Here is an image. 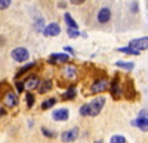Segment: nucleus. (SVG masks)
I'll return each instance as SVG.
<instances>
[{"mask_svg":"<svg viewBox=\"0 0 148 143\" xmlns=\"http://www.w3.org/2000/svg\"><path fill=\"white\" fill-rule=\"evenodd\" d=\"M88 104H89V116H98L101 113V110L104 109L105 99L104 97H96Z\"/></svg>","mask_w":148,"mask_h":143,"instance_id":"nucleus-1","label":"nucleus"},{"mask_svg":"<svg viewBox=\"0 0 148 143\" xmlns=\"http://www.w3.org/2000/svg\"><path fill=\"white\" fill-rule=\"evenodd\" d=\"M110 88V83L105 78H98L92 82L90 85V92L92 94H99V92H104L105 90Z\"/></svg>","mask_w":148,"mask_h":143,"instance_id":"nucleus-2","label":"nucleus"},{"mask_svg":"<svg viewBox=\"0 0 148 143\" xmlns=\"http://www.w3.org/2000/svg\"><path fill=\"white\" fill-rule=\"evenodd\" d=\"M10 57H12V60L14 61H18V63H24V61H27L28 60V57H30V54H28V51L25 49V48H15L14 51L10 52Z\"/></svg>","mask_w":148,"mask_h":143,"instance_id":"nucleus-3","label":"nucleus"},{"mask_svg":"<svg viewBox=\"0 0 148 143\" xmlns=\"http://www.w3.org/2000/svg\"><path fill=\"white\" fill-rule=\"evenodd\" d=\"M127 46L133 48V49H136V51H139V52L148 49V36H145V37H138V39L130 40Z\"/></svg>","mask_w":148,"mask_h":143,"instance_id":"nucleus-4","label":"nucleus"},{"mask_svg":"<svg viewBox=\"0 0 148 143\" xmlns=\"http://www.w3.org/2000/svg\"><path fill=\"white\" fill-rule=\"evenodd\" d=\"M77 137H79V128L77 127H74L68 131H64V133L61 134V139H62V142H65V143H71L74 140H77Z\"/></svg>","mask_w":148,"mask_h":143,"instance_id":"nucleus-5","label":"nucleus"},{"mask_svg":"<svg viewBox=\"0 0 148 143\" xmlns=\"http://www.w3.org/2000/svg\"><path fill=\"white\" fill-rule=\"evenodd\" d=\"M3 101L6 106L9 107H15L18 104V95L14 92V91H10V88L5 92V97H3Z\"/></svg>","mask_w":148,"mask_h":143,"instance_id":"nucleus-6","label":"nucleus"},{"mask_svg":"<svg viewBox=\"0 0 148 143\" xmlns=\"http://www.w3.org/2000/svg\"><path fill=\"white\" fill-rule=\"evenodd\" d=\"M68 60H70L68 54H52L47 61L51 64H64V63H68Z\"/></svg>","mask_w":148,"mask_h":143,"instance_id":"nucleus-7","label":"nucleus"},{"mask_svg":"<svg viewBox=\"0 0 148 143\" xmlns=\"http://www.w3.org/2000/svg\"><path fill=\"white\" fill-rule=\"evenodd\" d=\"M22 82H24V87H25V90L31 91V90H36L37 87H39L40 79L37 78L36 75H31V76H28L25 81H22Z\"/></svg>","mask_w":148,"mask_h":143,"instance_id":"nucleus-8","label":"nucleus"},{"mask_svg":"<svg viewBox=\"0 0 148 143\" xmlns=\"http://www.w3.org/2000/svg\"><path fill=\"white\" fill-rule=\"evenodd\" d=\"M52 118L55 119V121H59V122L67 121V119L70 118V110L65 109V107H62V109H56V110L53 112Z\"/></svg>","mask_w":148,"mask_h":143,"instance_id":"nucleus-9","label":"nucleus"},{"mask_svg":"<svg viewBox=\"0 0 148 143\" xmlns=\"http://www.w3.org/2000/svg\"><path fill=\"white\" fill-rule=\"evenodd\" d=\"M98 22L99 24H107L110 19H111V10L108 8H102L99 9V12H98Z\"/></svg>","mask_w":148,"mask_h":143,"instance_id":"nucleus-10","label":"nucleus"},{"mask_svg":"<svg viewBox=\"0 0 148 143\" xmlns=\"http://www.w3.org/2000/svg\"><path fill=\"white\" fill-rule=\"evenodd\" d=\"M61 33V27L58 26L56 22H52V24H49V26H46L43 28V34L45 36H58Z\"/></svg>","mask_w":148,"mask_h":143,"instance_id":"nucleus-11","label":"nucleus"},{"mask_svg":"<svg viewBox=\"0 0 148 143\" xmlns=\"http://www.w3.org/2000/svg\"><path fill=\"white\" fill-rule=\"evenodd\" d=\"M110 91H111V95H113L114 99H119L120 95H121L123 90H121V87H120V82H119V79H117V78H114V81L111 82V85H110Z\"/></svg>","mask_w":148,"mask_h":143,"instance_id":"nucleus-12","label":"nucleus"},{"mask_svg":"<svg viewBox=\"0 0 148 143\" xmlns=\"http://www.w3.org/2000/svg\"><path fill=\"white\" fill-rule=\"evenodd\" d=\"M62 75H64V78H67V79H74V78L77 76V69H76V66H71V64L65 66V67L62 69Z\"/></svg>","mask_w":148,"mask_h":143,"instance_id":"nucleus-13","label":"nucleus"},{"mask_svg":"<svg viewBox=\"0 0 148 143\" xmlns=\"http://www.w3.org/2000/svg\"><path fill=\"white\" fill-rule=\"evenodd\" d=\"M52 87H53L52 81H51V79H45V81H42V82L39 83L37 90H39V92H40V94H45V92H49V91H51V90H52Z\"/></svg>","mask_w":148,"mask_h":143,"instance_id":"nucleus-14","label":"nucleus"},{"mask_svg":"<svg viewBox=\"0 0 148 143\" xmlns=\"http://www.w3.org/2000/svg\"><path fill=\"white\" fill-rule=\"evenodd\" d=\"M133 125L141 128L142 131H147L148 130V118H138V119H135Z\"/></svg>","mask_w":148,"mask_h":143,"instance_id":"nucleus-15","label":"nucleus"},{"mask_svg":"<svg viewBox=\"0 0 148 143\" xmlns=\"http://www.w3.org/2000/svg\"><path fill=\"white\" fill-rule=\"evenodd\" d=\"M64 19H65V22H67L68 28H73V30H77V28H79L77 22L74 21V19H73V17H71L70 14H65V15H64Z\"/></svg>","mask_w":148,"mask_h":143,"instance_id":"nucleus-16","label":"nucleus"},{"mask_svg":"<svg viewBox=\"0 0 148 143\" xmlns=\"http://www.w3.org/2000/svg\"><path fill=\"white\" fill-rule=\"evenodd\" d=\"M76 95H77L76 88H74V87H70V88L62 94V99H64V100H73L74 97H76Z\"/></svg>","mask_w":148,"mask_h":143,"instance_id":"nucleus-17","label":"nucleus"},{"mask_svg":"<svg viewBox=\"0 0 148 143\" xmlns=\"http://www.w3.org/2000/svg\"><path fill=\"white\" fill-rule=\"evenodd\" d=\"M117 51H120V52H123V54H127V55H139V51L133 49V48H130V46H123V48H119Z\"/></svg>","mask_w":148,"mask_h":143,"instance_id":"nucleus-18","label":"nucleus"},{"mask_svg":"<svg viewBox=\"0 0 148 143\" xmlns=\"http://www.w3.org/2000/svg\"><path fill=\"white\" fill-rule=\"evenodd\" d=\"M53 104H56V99H47L42 103V109L43 110H47V109H51V107H53Z\"/></svg>","mask_w":148,"mask_h":143,"instance_id":"nucleus-19","label":"nucleus"},{"mask_svg":"<svg viewBox=\"0 0 148 143\" xmlns=\"http://www.w3.org/2000/svg\"><path fill=\"white\" fill-rule=\"evenodd\" d=\"M116 67H120V69H125V70H132L135 67L133 63H126V61H117L116 63Z\"/></svg>","mask_w":148,"mask_h":143,"instance_id":"nucleus-20","label":"nucleus"},{"mask_svg":"<svg viewBox=\"0 0 148 143\" xmlns=\"http://www.w3.org/2000/svg\"><path fill=\"white\" fill-rule=\"evenodd\" d=\"M34 66H36V63H34V61H33V63H28V64H25L24 67H21V69H19V72L16 73V76H19V75H24V73H27V72H28V70H31Z\"/></svg>","mask_w":148,"mask_h":143,"instance_id":"nucleus-21","label":"nucleus"},{"mask_svg":"<svg viewBox=\"0 0 148 143\" xmlns=\"http://www.w3.org/2000/svg\"><path fill=\"white\" fill-rule=\"evenodd\" d=\"M42 134H43L45 137H47V139H55V137H56V133H55V131H51V130L46 128V127L42 128Z\"/></svg>","mask_w":148,"mask_h":143,"instance_id":"nucleus-22","label":"nucleus"},{"mask_svg":"<svg viewBox=\"0 0 148 143\" xmlns=\"http://www.w3.org/2000/svg\"><path fill=\"white\" fill-rule=\"evenodd\" d=\"M110 143H127V142H126V137H125V136L116 134V136H113V137H111Z\"/></svg>","mask_w":148,"mask_h":143,"instance_id":"nucleus-23","label":"nucleus"},{"mask_svg":"<svg viewBox=\"0 0 148 143\" xmlns=\"http://www.w3.org/2000/svg\"><path fill=\"white\" fill-rule=\"evenodd\" d=\"M25 100H27V106H28V107H33L34 103H36V99H34V95H33L31 92H27Z\"/></svg>","mask_w":148,"mask_h":143,"instance_id":"nucleus-24","label":"nucleus"},{"mask_svg":"<svg viewBox=\"0 0 148 143\" xmlns=\"http://www.w3.org/2000/svg\"><path fill=\"white\" fill-rule=\"evenodd\" d=\"M79 113H80L82 116H89V104H88V103H86V104H83V106L80 107Z\"/></svg>","mask_w":148,"mask_h":143,"instance_id":"nucleus-25","label":"nucleus"},{"mask_svg":"<svg viewBox=\"0 0 148 143\" xmlns=\"http://www.w3.org/2000/svg\"><path fill=\"white\" fill-rule=\"evenodd\" d=\"M12 3V0H0V10H5L10 6Z\"/></svg>","mask_w":148,"mask_h":143,"instance_id":"nucleus-26","label":"nucleus"},{"mask_svg":"<svg viewBox=\"0 0 148 143\" xmlns=\"http://www.w3.org/2000/svg\"><path fill=\"white\" fill-rule=\"evenodd\" d=\"M67 33H68V36H70V37H79V36H80V31L79 30H73V28H67Z\"/></svg>","mask_w":148,"mask_h":143,"instance_id":"nucleus-27","label":"nucleus"},{"mask_svg":"<svg viewBox=\"0 0 148 143\" xmlns=\"http://www.w3.org/2000/svg\"><path fill=\"white\" fill-rule=\"evenodd\" d=\"M15 87H16V91H18V92H24V90H25V87H24V82H19V81H16Z\"/></svg>","mask_w":148,"mask_h":143,"instance_id":"nucleus-28","label":"nucleus"},{"mask_svg":"<svg viewBox=\"0 0 148 143\" xmlns=\"http://www.w3.org/2000/svg\"><path fill=\"white\" fill-rule=\"evenodd\" d=\"M138 118H148V110H141Z\"/></svg>","mask_w":148,"mask_h":143,"instance_id":"nucleus-29","label":"nucleus"},{"mask_svg":"<svg viewBox=\"0 0 148 143\" xmlns=\"http://www.w3.org/2000/svg\"><path fill=\"white\" fill-rule=\"evenodd\" d=\"M84 2H86V0H70V3H73V5H82Z\"/></svg>","mask_w":148,"mask_h":143,"instance_id":"nucleus-30","label":"nucleus"},{"mask_svg":"<svg viewBox=\"0 0 148 143\" xmlns=\"http://www.w3.org/2000/svg\"><path fill=\"white\" fill-rule=\"evenodd\" d=\"M2 116H6V109L0 107V118H2Z\"/></svg>","mask_w":148,"mask_h":143,"instance_id":"nucleus-31","label":"nucleus"},{"mask_svg":"<svg viewBox=\"0 0 148 143\" xmlns=\"http://www.w3.org/2000/svg\"><path fill=\"white\" fill-rule=\"evenodd\" d=\"M65 51H67V52H70V54H71V55H73V54H74V51H73V49H71V48H70V46H65Z\"/></svg>","mask_w":148,"mask_h":143,"instance_id":"nucleus-32","label":"nucleus"},{"mask_svg":"<svg viewBox=\"0 0 148 143\" xmlns=\"http://www.w3.org/2000/svg\"><path fill=\"white\" fill-rule=\"evenodd\" d=\"M136 8H138L136 3H133V5H132V10H133V12H136Z\"/></svg>","mask_w":148,"mask_h":143,"instance_id":"nucleus-33","label":"nucleus"},{"mask_svg":"<svg viewBox=\"0 0 148 143\" xmlns=\"http://www.w3.org/2000/svg\"><path fill=\"white\" fill-rule=\"evenodd\" d=\"M96 143H101V142H96Z\"/></svg>","mask_w":148,"mask_h":143,"instance_id":"nucleus-34","label":"nucleus"}]
</instances>
